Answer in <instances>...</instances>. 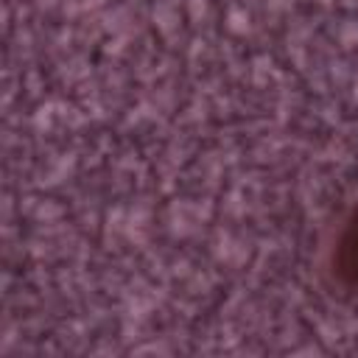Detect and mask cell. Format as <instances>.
Listing matches in <instances>:
<instances>
[{"mask_svg":"<svg viewBox=\"0 0 358 358\" xmlns=\"http://www.w3.org/2000/svg\"><path fill=\"white\" fill-rule=\"evenodd\" d=\"M330 271L344 288L358 291V207L338 229L336 246L330 252Z\"/></svg>","mask_w":358,"mask_h":358,"instance_id":"6da1fadb","label":"cell"}]
</instances>
